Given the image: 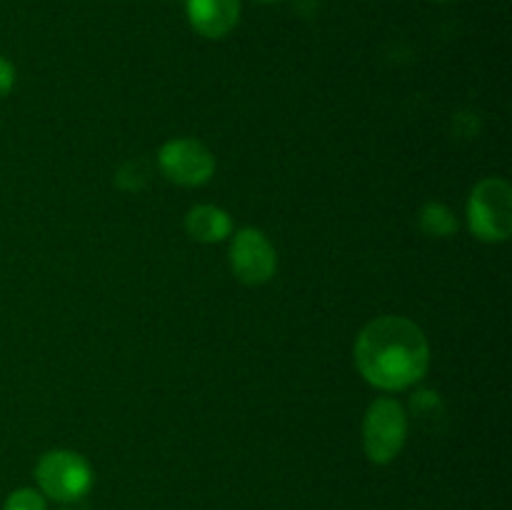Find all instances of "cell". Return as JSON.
Wrapping results in <instances>:
<instances>
[{"label": "cell", "mask_w": 512, "mask_h": 510, "mask_svg": "<svg viewBox=\"0 0 512 510\" xmlns=\"http://www.w3.org/2000/svg\"><path fill=\"white\" fill-rule=\"evenodd\" d=\"M355 365L365 383L385 393L413 388L428 375L430 343L423 328L403 315H383L360 330Z\"/></svg>", "instance_id": "cell-1"}, {"label": "cell", "mask_w": 512, "mask_h": 510, "mask_svg": "<svg viewBox=\"0 0 512 510\" xmlns=\"http://www.w3.org/2000/svg\"><path fill=\"white\" fill-rule=\"evenodd\" d=\"M468 228L483 243H505L512 235V188L503 178H485L468 198Z\"/></svg>", "instance_id": "cell-2"}, {"label": "cell", "mask_w": 512, "mask_h": 510, "mask_svg": "<svg viewBox=\"0 0 512 510\" xmlns=\"http://www.w3.org/2000/svg\"><path fill=\"white\" fill-rule=\"evenodd\" d=\"M35 480L45 498L55 503H75L93 488V468L73 450H50L35 465Z\"/></svg>", "instance_id": "cell-3"}, {"label": "cell", "mask_w": 512, "mask_h": 510, "mask_svg": "<svg viewBox=\"0 0 512 510\" xmlns=\"http://www.w3.org/2000/svg\"><path fill=\"white\" fill-rule=\"evenodd\" d=\"M408 440V413L395 398H378L370 403L363 420V448L370 463H393Z\"/></svg>", "instance_id": "cell-4"}, {"label": "cell", "mask_w": 512, "mask_h": 510, "mask_svg": "<svg viewBox=\"0 0 512 510\" xmlns=\"http://www.w3.org/2000/svg\"><path fill=\"white\" fill-rule=\"evenodd\" d=\"M158 165L165 178L185 185V188H198V185L208 183L215 173L213 153L208 150V145L195 138L168 140L158 150Z\"/></svg>", "instance_id": "cell-5"}, {"label": "cell", "mask_w": 512, "mask_h": 510, "mask_svg": "<svg viewBox=\"0 0 512 510\" xmlns=\"http://www.w3.org/2000/svg\"><path fill=\"white\" fill-rule=\"evenodd\" d=\"M230 268L245 285H265L278 270V253L268 235L258 228H243L230 245Z\"/></svg>", "instance_id": "cell-6"}, {"label": "cell", "mask_w": 512, "mask_h": 510, "mask_svg": "<svg viewBox=\"0 0 512 510\" xmlns=\"http://www.w3.org/2000/svg\"><path fill=\"white\" fill-rule=\"evenodd\" d=\"M185 13L195 33L218 40L238 25L240 0H185Z\"/></svg>", "instance_id": "cell-7"}, {"label": "cell", "mask_w": 512, "mask_h": 510, "mask_svg": "<svg viewBox=\"0 0 512 510\" xmlns=\"http://www.w3.org/2000/svg\"><path fill=\"white\" fill-rule=\"evenodd\" d=\"M185 230L198 243H220L233 230V220L218 205H195L188 215H185Z\"/></svg>", "instance_id": "cell-8"}, {"label": "cell", "mask_w": 512, "mask_h": 510, "mask_svg": "<svg viewBox=\"0 0 512 510\" xmlns=\"http://www.w3.org/2000/svg\"><path fill=\"white\" fill-rule=\"evenodd\" d=\"M420 230L425 235H433V238H448L458 230V220L450 213L448 205L443 203H428L420 210Z\"/></svg>", "instance_id": "cell-9"}, {"label": "cell", "mask_w": 512, "mask_h": 510, "mask_svg": "<svg viewBox=\"0 0 512 510\" xmlns=\"http://www.w3.org/2000/svg\"><path fill=\"white\" fill-rule=\"evenodd\" d=\"M3 510H48L45 495L33 488H18L5 498Z\"/></svg>", "instance_id": "cell-10"}, {"label": "cell", "mask_w": 512, "mask_h": 510, "mask_svg": "<svg viewBox=\"0 0 512 510\" xmlns=\"http://www.w3.org/2000/svg\"><path fill=\"white\" fill-rule=\"evenodd\" d=\"M13 85H15V65L10 63L8 58L0 55V98H5V95L10 93Z\"/></svg>", "instance_id": "cell-11"}, {"label": "cell", "mask_w": 512, "mask_h": 510, "mask_svg": "<svg viewBox=\"0 0 512 510\" xmlns=\"http://www.w3.org/2000/svg\"><path fill=\"white\" fill-rule=\"evenodd\" d=\"M433 3H453V0H433Z\"/></svg>", "instance_id": "cell-12"}, {"label": "cell", "mask_w": 512, "mask_h": 510, "mask_svg": "<svg viewBox=\"0 0 512 510\" xmlns=\"http://www.w3.org/2000/svg\"><path fill=\"white\" fill-rule=\"evenodd\" d=\"M260 3H275V0H260Z\"/></svg>", "instance_id": "cell-13"}]
</instances>
